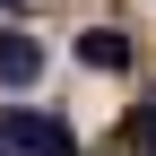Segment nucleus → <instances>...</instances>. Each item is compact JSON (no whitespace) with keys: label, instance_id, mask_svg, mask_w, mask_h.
Listing matches in <instances>:
<instances>
[{"label":"nucleus","instance_id":"obj_1","mask_svg":"<svg viewBox=\"0 0 156 156\" xmlns=\"http://www.w3.org/2000/svg\"><path fill=\"white\" fill-rule=\"evenodd\" d=\"M0 147H9V156H78V139H69L61 113H26V104L0 113Z\"/></svg>","mask_w":156,"mask_h":156},{"label":"nucleus","instance_id":"obj_2","mask_svg":"<svg viewBox=\"0 0 156 156\" xmlns=\"http://www.w3.org/2000/svg\"><path fill=\"white\" fill-rule=\"evenodd\" d=\"M35 78H44V44H35V35H0V87H35Z\"/></svg>","mask_w":156,"mask_h":156},{"label":"nucleus","instance_id":"obj_3","mask_svg":"<svg viewBox=\"0 0 156 156\" xmlns=\"http://www.w3.org/2000/svg\"><path fill=\"white\" fill-rule=\"evenodd\" d=\"M78 61H87V69H130V35L122 26H87V35H78Z\"/></svg>","mask_w":156,"mask_h":156},{"label":"nucleus","instance_id":"obj_4","mask_svg":"<svg viewBox=\"0 0 156 156\" xmlns=\"http://www.w3.org/2000/svg\"><path fill=\"white\" fill-rule=\"evenodd\" d=\"M130 147L156 156V95H139V113H130Z\"/></svg>","mask_w":156,"mask_h":156},{"label":"nucleus","instance_id":"obj_5","mask_svg":"<svg viewBox=\"0 0 156 156\" xmlns=\"http://www.w3.org/2000/svg\"><path fill=\"white\" fill-rule=\"evenodd\" d=\"M0 156H9V147H0Z\"/></svg>","mask_w":156,"mask_h":156}]
</instances>
